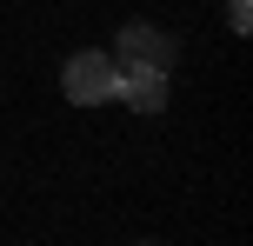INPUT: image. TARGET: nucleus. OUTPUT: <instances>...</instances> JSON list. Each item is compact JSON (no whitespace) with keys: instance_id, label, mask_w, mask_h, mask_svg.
<instances>
[{"instance_id":"1","label":"nucleus","mask_w":253,"mask_h":246,"mask_svg":"<svg viewBox=\"0 0 253 246\" xmlns=\"http://www.w3.org/2000/svg\"><path fill=\"white\" fill-rule=\"evenodd\" d=\"M60 93H67L74 106H100V100H114V53H100V47L74 53V60H67V73H60Z\"/></svg>"},{"instance_id":"2","label":"nucleus","mask_w":253,"mask_h":246,"mask_svg":"<svg viewBox=\"0 0 253 246\" xmlns=\"http://www.w3.org/2000/svg\"><path fill=\"white\" fill-rule=\"evenodd\" d=\"M114 93L133 113H160L167 106V67H114Z\"/></svg>"},{"instance_id":"3","label":"nucleus","mask_w":253,"mask_h":246,"mask_svg":"<svg viewBox=\"0 0 253 246\" xmlns=\"http://www.w3.org/2000/svg\"><path fill=\"white\" fill-rule=\"evenodd\" d=\"M114 67H173V40L133 20V27H120V53H114Z\"/></svg>"},{"instance_id":"4","label":"nucleus","mask_w":253,"mask_h":246,"mask_svg":"<svg viewBox=\"0 0 253 246\" xmlns=\"http://www.w3.org/2000/svg\"><path fill=\"white\" fill-rule=\"evenodd\" d=\"M227 27L247 34V27H253V0H227Z\"/></svg>"}]
</instances>
